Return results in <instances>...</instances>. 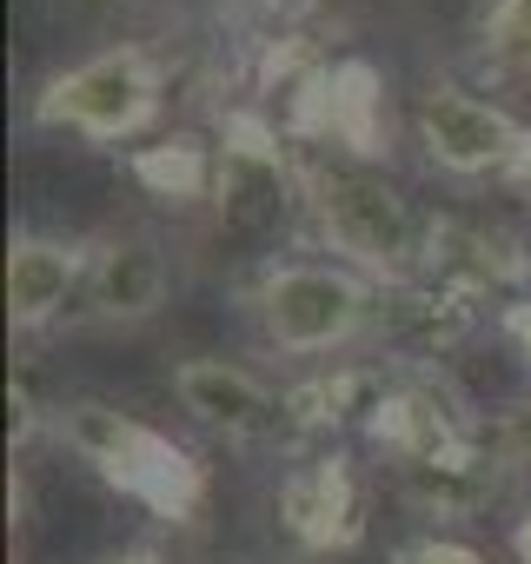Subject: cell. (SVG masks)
Wrapping results in <instances>:
<instances>
[{
    "instance_id": "6da1fadb",
    "label": "cell",
    "mask_w": 531,
    "mask_h": 564,
    "mask_svg": "<svg viewBox=\"0 0 531 564\" xmlns=\"http://www.w3.org/2000/svg\"><path fill=\"white\" fill-rule=\"evenodd\" d=\"M300 199L319 252L366 272L379 293L412 286L425 272L432 213H419V199L379 160H359L339 147H300Z\"/></svg>"
},
{
    "instance_id": "7a4b0ae2",
    "label": "cell",
    "mask_w": 531,
    "mask_h": 564,
    "mask_svg": "<svg viewBox=\"0 0 531 564\" xmlns=\"http://www.w3.org/2000/svg\"><path fill=\"white\" fill-rule=\"evenodd\" d=\"M379 286L366 272H353L333 252H280L259 259L246 279V319L252 339L280 359H306V366H333L339 352H353L366 333H379Z\"/></svg>"
},
{
    "instance_id": "3957f363",
    "label": "cell",
    "mask_w": 531,
    "mask_h": 564,
    "mask_svg": "<svg viewBox=\"0 0 531 564\" xmlns=\"http://www.w3.org/2000/svg\"><path fill=\"white\" fill-rule=\"evenodd\" d=\"M54 438L120 498L147 505L166 524H193L206 505V465L160 425L107 405V399H61L54 405Z\"/></svg>"
},
{
    "instance_id": "277c9868",
    "label": "cell",
    "mask_w": 531,
    "mask_h": 564,
    "mask_svg": "<svg viewBox=\"0 0 531 564\" xmlns=\"http://www.w3.org/2000/svg\"><path fill=\"white\" fill-rule=\"evenodd\" d=\"M160 107H166L160 54L140 41H113V47H94L74 67L47 74L28 100V127L34 133H74L94 147H127L160 120Z\"/></svg>"
},
{
    "instance_id": "5b68a950",
    "label": "cell",
    "mask_w": 531,
    "mask_h": 564,
    "mask_svg": "<svg viewBox=\"0 0 531 564\" xmlns=\"http://www.w3.org/2000/svg\"><path fill=\"white\" fill-rule=\"evenodd\" d=\"M219 226L232 239H266L280 232L293 213H306L300 199V147L280 133V120L259 100H239L219 113V140H213V199Z\"/></svg>"
},
{
    "instance_id": "8992f818",
    "label": "cell",
    "mask_w": 531,
    "mask_h": 564,
    "mask_svg": "<svg viewBox=\"0 0 531 564\" xmlns=\"http://www.w3.org/2000/svg\"><path fill=\"white\" fill-rule=\"evenodd\" d=\"M412 140H419L425 166L445 180H505L511 160L524 153L531 127L505 100H485L458 80H432L412 107Z\"/></svg>"
},
{
    "instance_id": "52a82bcc",
    "label": "cell",
    "mask_w": 531,
    "mask_h": 564,
    "mask_svg": "<svg viewBox=\"0 0 531 564\" xmlns=\"http://www.w3.org/2000/svg\"><path fill=\"white\" fill-rule=\"evenodd\" d=\"M273 505H280V531L300 551H313V557L366 544V485H359V471H353V458L339 445L300 452L280 471V498Z\"/></svg>"
},
{
    "instance_id": "ba28073f",
    "label": "cell",
    "mask_w": 531,
    "mask_h": 564,
    "mask_svg": "<svg viewBox=\"0 0 531 564\" xmlns=\"http://www.w3.org/2000/svg\"><path fill=\"white\" fill-rule=\"evenodd\" d=\"M173 399L193 425H206L213 438L226 445H286V392L266 386L252 366L239 359H213V352H193L173 366Z\"/></svg>"
},
{
    "instance_id": "9c48e42d",
    "label": "cell",
    "mask_w": 531,
    "mask_h": 564,
    "mask_svg": "<svg viewBox=\"0 0 531 564\" xmlns=\"http://www.w3.org/2000/svg\"><path fill=\"white\" fill-rule=\"evenodd\" d=\"M173 300V259L147 226H107L87 239V319L94 326H147Z\"/></svg>"
},
{
    "instance_id": "30bf717a",
    "label": "cell",
    "mask_w": 531,
    "mask_h": 564,
    "mask_svg": "<svg viewBox=\"0 0 531 564\" xmlns=\"http://www.w3.org/2000/svg\"><path fill=\"white\" fill-rule=\"evenodd\" d=\"M432 286L472 300V306H511L524 300V279H531V252H518L511 232H491L478 219H458V213H432V232H425V272Z\"/></svg>"
},
{
    "instance_id": "8fae6325",
    "label": "cell",
    "mask_w": 531,
    "mask_h": 564,
    "mask_svg": "<svg viewBox=\"0 0 531 564\" xmlns=\"http://www.w3.org/2000/svg\"><path fill=\"white\" fill-rule=\"evenodd\" d=\"M87 293V239L21 226L8 239V326L21 339L61 326Z\"/></svg>"
},
{
    "instance_id": "7c38bea8",
    "label": "cell",
    "mask_w": 531,
    "mask_h": 564,
    "mask_svg": "<svg viewBox=\"0 0 531 564\" xmlns=\"http://www.w3.org/2000/svg\"><path fill=\"white\" fill-rule=\"evenodd\" d=\"M485 419H472L432 372L419 366H392V392L379 405V419L366 425V438L392 458V465H419V458H438L465 438H478Z\"/></svg>"
},
{
    "instance_id": "4fadbf2b",
    "label": "cell",
    "mask_w": 531,
    "mask_h": 564,
    "mask_svg": "<svg viewBox=\"0 0 531 564\" xmlns=\"http://www.w3.org/2000/svg\"><path fill=\"white\" fill-rule=\"evenodd\" d=\"M392 392V359H333L286 386V432L300 445H333L339 432H366Z\"/></svg>"
},
{
    "instance_id": "5bb4252c",
    "label": "cell",
    "mask_w": 531,
    "mask_h": 564,
    "mask_svg": "<svg viewBox=\"0 0 531 564\" xmlns=\"http://www.w3.org/2000/svg\"><path fill=\"white\" fill-rule=\"evenodd\" d=\"M392 485L399 498L419 511V518H438V524H465V518H485L505 491H511V471L498 465L491 438H465L438 458H419V465H392Z\"/></svg>"
},
{
    "instance_id": "9a60e30c",
    "label": "cell",
    "mask_w": 531,
    "mask_h": 564,
    "mask_svg": "<svg viewBox=\"0 0 531 564\" xmlns=\"http://www.w3.org/2000/svg\"><path fill=\"white\" fill-rule=\"evenodd\" d=\"M478 313H485V306H472V300L432 286V279L392 286V293L379 300V339H386V359H392V366H419V372H432L445 352L465 346V333L478 326Z\"/></svg>"
},
{
    "instance_id": "2e32d148",
    "label": "cell",
    "mask_w": 531,
    "mask_h": 564,
    "mask_svg": "<svg viewBox=\"0 0 531 564\" xmlns=\"http://www.w3.org/2000/svg\"><path fill=\"white\" fill-rule=\"evenodd\" d=\"M127 173L160 206H206L213 199V147L193 140V133H173L160 147H133L127 153Z\"/></svg>"
},
{
    "instance_id": "e0dca14e",
    "label": "cell",
    "mask_w": 531,
    "mask_h": 564,
    "mask_svg": "<svg viewBox=\"0 0 531 564\" xmlns=\"http://www.w3.org/2000/svg\"><path fill=\"white\" fill-rule=\"evenodd\" d=\"M478 67L498 80H524L531 74V0H485L478 8Z\"/></svg>"
},
{
    "instance_id": "ac0fdd59",
    "label": "cell",
    "mask_w": 531,
    "mask_h": 564,
    "mask_svg": "<svg viewBox=\"0 0 531 564\" xmlns=\"http://www.w3.org/2000/svg\"><path fill=\"white\" fill-rule=\"evenodd\" d=\"M485 438H491L498 465L511 471V485H531V392L511 399L505 412H491L485 419Z\"/></svg>"
},
{
    "instance_id": "d6986e66",
    "label": "cell",
    "mask_w": 531,
    "mask_h": 564,
    "mask_svg": "<svg viewBox=\"0 0 531 564\" xmlns=\"http://www.w3.org/2000/svg\"><path fill=\"white\" fill-rule=\"evenodd\" d=\"M386 564H491L478 544H465V538H445V531H419V538H405Z\"/></svg>"
},
{
    "instance_id": "ffe728a7",
    "label": "cell",
    "mask_w": 531,
    "mask_h": 564,
    "mask_svg": "<svg viewBox=\"0 0 531 564\" xmlns=\"http://www.w3.org/2000/svg\"><path fill=\"white\" fill-rule=\"evenodd\" d=\"M498 339L531 366V293H524V300H511V306H498Z\"/></svg>"
},
{
    "instance_id": "44dd1931",
    "label": "cell",
    "mask_w": 531,
    "mask_h": 564,
    "mask_svg": "<svg viewBox=\"0 0 531 564\" xmlns=\"http://www.w3.org/2000/svg\"><path fill=\"white\" fill-rule=\"evenodd\" d=\"M505 544H511V564H531V505L511 518V538Z\"/></svg>"
},
{
    "instance_id": "7402d4cb",
    "label": "cell",
    "mask_w": 531,
    "mask_h": 564,
    "mask_svg": "<svg viewBox=\"0 0 531 564\" xmlns=\"http://www.w3.org/2000/svg\"><path fill=\"white\" fill-rule=\"evenodd\" d=\"M61 8H67L74 21H100V14H113V8H127V0H61Z\"/></svg>"
},
{
    "instance_id": "603a6c76",
    "label": "cell",
    "mask_w": 531,
    "mask_h": 564,
    "mask_svg": "<svg viewBox=\"0 0 531 564\" xmlns=\"http://www.w3.org/2000/svg\"><path fill=\"white\" fill-rule=\"evenodd\" d=\"M107 564H166V557H160V544H127V551H113Z\"/></svg>"
},
{
    "instance_id": "cb8c5ba5",
    "label": "cell",
    "mask_w": 531,
    "mask_h": 564,
    "mask_svg": "<svg viewBox=\"0 0 531 564\" xmlns=\"http://www.w3.org/2000/svg\"><path fill=\"white\" fill-rule=\"evenodd\" d=\"M505 180H511V186H518V193H531V140H524V153H518V160H511V173H505Z\"/></svg>"
}]
</instances>
